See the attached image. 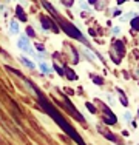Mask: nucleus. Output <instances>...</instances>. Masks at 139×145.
<instances>
[{
    "label": "nucleus",
    "mask_w": 139,
    "mask_h": 145,
    "mask_svg": "<svg viewBox=\"0 0 139 145\" xmlns=\"http://www.w3.org/2000/svg\"><path fill=\"white\" fill-rule=\"evenodd\" d=\"M113 14H114V16H119V14H121V9H114Z\"/></svg>",
    "instance_id": "23"
},
{
    "label": "nucleus",
    "mask_w": 139,
    "mask_h": 145,
    "mask_svg": "<svg viewBox=\"0 0 139 145\" xmlns=\"http://www.w3.org/2000/svg\"><path fill=\"white\" fill-rule=\"evenodd\" d=\"M57 19H59V17H57ZM59 25H60V26H62V29H64L65 33L68 34V36H71L73 39H77V40H82V42H85V39H83L82 33H81V31H79L77 28H74V26H73L70 22L59 19Z\"/></svg>",
    "instance_id": "2"
},
{
    "label": "nucleus",
    "mask_w": 139,
    "mask_h": 145,
    "mask_svg": "<svg viewBox=\"0 0 139 145\" xmlns=\"http://www.w3.org/2000/svg\"><path fill=\"white\" fill-rule=\"evenodd\" d=\"M90 3H94V2H97V0H88Z\"/></svg>",
    "instance_id": "27"
},
{
    "label": "nucleus",
    "mask_w": 139,
    "mask_h": 145,
    "mask_svg": "<svg viewBox=\"0 0 139 145\" xmlns=\"http://www.w3.org/2000/svg\"><path fill=\"white\" fill-rule=\"evenodd\" d=\"M93 80H94L96 85H100V84H102V79H100V77H93Z\"/></svg>",
    "instance_id": "20"
},
{
    "label": "nucleus",
    "mask_w": 139,
    "mask_h": 145,
    "mask_svg": "<svg viewBox=\"0 0 139 145\" xmlns=\"http://www.w3.org/2000/svg\"><path fill=\"white\" fill-rule=\"evenodd\" d=\"M119 96H121V103H122V105H124V106H127V105H128V101H127V99H125V96H124V93H122V91H121V89H119Z\"/></svg>",
    "instance_id": "10"
},
{
    "label": "nucleus",
    "mask_w": 139,
    "mask_h": 145,
    "mask_svg": "<svg viewBox=\"0 0 139 145\" xmlns=\"http://www.w3.org/2000/svg\"><path fill=\"white\" fill-rule=\"evenodd\" d=\"M45 108H47V111L50 113V116H51V117H53V119L56 120V123H57V125L60 127V128L64 130L65 133H67L68 136L71 137L73 140H74V142H77L79 145H85V142L82 140V137L79 136L77 133H76L73 127H70V125H68V122H67V120H64V119H62V116L59 114V113H56V110H54V108H51L50 105H47V103H45Z\"/></svg>",
    "instance_id": "1"
},
{
    "label": "nucleus",
    "mask_w": 139,
    "mask_h": 145,
    "mask_svg": "<svg viewBox=\"0 0 139 145\" xmlns=\"http://www.w3.org/2000/svg\"><path fill=\"white\" fill-rule=\"evenodd\" d=\"M125 2V0H117V3H124Z\"/></svg>",
    "instance_id": "28"
},
{
    "label": "nucleus",
    "mask_w": 139,
    "mask_h": 145,
    "mask_svg": "<svg viewBox=\"0 0 139 145\" xmlns=\"http://www.w3.org/2000/svg\"><path fill=\"white\" fill-rule=\"evenodd\" d=\"M17 46H19L20 50L23 51V53L30 54V56H33V54H34L33 48H31V43H30V39H28L26 36L19 37V40H17Z\"/></svg>",
    "instance_id": "3"
},
{
    "label": "nucleus",
    "mask_w": 139,
    "mask_h": 145,
    "mask_svg": "<svg viewBox=\"0 0 139 145\" xmlns=\"http://www.w3.org/2000/svg\"><path fill=\"white\" fill-rule=\"evenodd\" d=\"M65 71H67V76L70 79H71V80H74V79H77V76L76 74H73V71L71 70H68V68H65Z\"/></svg>",
    "instance_id": "12"
},
{
    "label": "nucleus",
    "mask_w": 139,
    "mask_h": 145,
    "mask_svg": "<svg viewBox=\"0 0 139 145\" xmlns=\"http://www.w3.org/2000/svg\"><path fill=\"white\" fill-rule=\"evenodd\" d=\"M62 3H64L65 6H71L73 3H74V0H62Z\"/></svg>",
    "instance_id": "17"
},
{
    "label": "nucleus",
    "mask_w": 139,
    "mask_h": 145,
    "mask_svg": "<svg viewBox=\"0 0 139 145\" xmlns=\"http://www.w3.org/2000/svg\"><path fill=\"white\" fill-rule=\"evenodd\" d=\"M81 6H82L83 9H88V6H87V3H81Z\"/></svg>",
    "instance_id": "26"
},
{
    "label": "nucleus",
    "mask_w": 139,
    "mask_h": 145,
    "mask_svg": "<svg viewBox=\"0 0 139 145\" xmlns=\"http://www.w3.org/2000/svg\"><path fill=\"white\" fill-rule=\"evenodd\" d=\"M134 16H138V14H134V12H130V14H125L122 17V20H127V19H131V17H134Z\"/></svg>",
    "instance_id": "18"
},
{
    "label": "nucleus",
    "mask_w": 139,
    "mask_h": 145,
    "mask_svg": "<svg viewBox=\"0 0 139 145\" xmlns=\"http://www.w3.org/2000/svg\"><path fill=\"white\" fill-rule=\"evenodd\" d=\"M43 6H45V8H47V9H48V11H50L53 16H56V17L59 16V14H57V11H56V8H54V6H51L48 2H43Z\"/></svg>",
    "instance_id": "8"
},
{
    "label": "nucleus",
    "mask_w": 139,
    "mask_h": 145,
    "mask_svg": "<svg viewBox=\"0 0 139 145\" xmlns=\"http://www.w3.org/2000/svg\"><path fill=\"white\" fill-rule=\"evenodd\" d=\"M9 28H11V33H19V22L17 20H11Z\"/></svg>",
    "instance_id": "9"
},
{
    "label": "nucleus",
    "mask_w": 139,
    "mask_h": 145,
    "mask_svg": "<svg viewBox=\"0 0 139 145\" xmlns=\"http://www.w3.org/2000/svg\"><path fill=\"white\" fill-rule=\"evenodd\" d=\"M17 14H19V17L22 20H26V17H25V14H23V11H22V8H20V6L17 8Z\"/></svg>",
    "instance_id": "15"
},
{
    "label": "nucleus",
    "mask_w": 139,
    "mask_h": 145,
    "mask_svg": "<svg viewBox=\"0 0 139 145\" xmlns=\"http://www.w3.org/2000/svg\"><path fill=\"white\" fill-rule=\"evenodd\" d=\"M85 106H87V108H88V111H90V113H93V114H94V113H96V108H94V105H93V103L87 102V103H85Z\"/></svg>",
    "instance_id": "11"
},
{
    "label": "nucleus",
    "mask_w": 139,
    "mask_h": 145,
    "mask_svg": "<svg viewBox=\"0 0 139 145\" xmlns=\"http://www.w3.org/2000/svg\"><path fill=\"white\" fill-rule=\"evenodd\" d=\"M39 68H40V71L43 72V74H50V72H51V68L48 67L45 62H40V63H39Z\"/></svg>",
    "instance_id": "7"
},
{
    "label": "nucleus",
    "mask_w": 139,
    "mask_h": 145,
    "mask_svg": "<svg viewBox=\"0 0 139 145\" xmlns=\"http://www.w3.org/2000/svg\"><path fill=\"white\" fill-rule=\"evenodd\" d=\"M107 101H108L110 105H113V103H114V99H113V96H111V94H107Z\"/></svg>",
    "instance_id": "19"
},
{
    "label": "nucleus",
    "mask_w": 139,
    "mask_h": 145,
    "mask_svg": "<svg viewBox=\"0 0 139 145\" xmlns=\"http://www.w3.org/2000/svg\"><path fill=\"white\" fill-rule=\"evenodd\" d=\"M131 26H133L134 29H139V17H138V19L131 20Z\"/></svg>",
    "instance_id": "13"
},
{
    "label": "nucleus",
    "mask_w": 139,
    "mask_h": 145,
    "mask_svg": "<svg viewBox=\"0 0 139 145\" xmlns=\"http://www.w3.org/2000/svg\"><path fill=\"white\" fill-rule=\"evenodd\" d=\"M102 113L105 114V117H104V122H105L107 125H114V123L117 122V117L114 116V113L111 111L107 105H104V103H102Z\"/></svg>",
    "instance_id": "4"
},
{
    "label": "nucleus",
    "mask_w": 139,
    "mask_h": 145,
    "mask_svg": "<svg viewBox=\"0 0 139 145\" xmlns=\"http://www.w3.org/2000/svg\"><path fill=\"white\" fill-rule=\"evenodd\" d=\"M119 31H121L119 28H113V33H114V34H119Z\"/></svg>",
    "instance_id": "25"
},
{
    "label": "nucleus",
    "mask_w": 139,
    "mask_h": 145,
    "mask_svg": "<svg viewBox=\"0 0 139 145\" xmlns=\"http://www.w3.org/2000/svg\"><path fill=\"white\" fill-rule=\"evenodd\" d=\"M20 62H22V63L25 65V67H28V68H30V70H33V68H36V65H34V63H33V62H31L28 57H20Z\"/></svg>",
    "instance_id": "6"
},
{
    "label": "nucleus",
    "mask_w": 139,
    "mask_h": 145,
    "mask_svg": "<svg viewBox=\"0 0 139 145\" xmlns=\"http://www.w3.org/2000/svg\"><path fill=\"white\" fill-rule=\"evenodd\" d=\"M65 103H67V106H68V110H70V113H71V114H73V116H74V117H76V119H77V120H79V122H82V123H83V122H85V119H83V116H82V114H81V113H79V111H76V108H74V106H73V105H71V102H70V101H68V99H65Z\"/></svg>",
    "instance_id": "5"
},
{
    "label": "nucleus",
    "mask_w": 139,
    "mask_h": 145,
    "mask_svg": "<svg viewBox=\"0 0 139 145\" xmlns=\"http://www.w3.org/2000/svg\"><path fill=\"white\" fill-rule=\"evenodd\" d=\"M85 56H87V57H90L91 60H94V56H93V54L90 53V51H85Z\"/></svg>",
    "instance_id": "21"
},
{
    "label": "nucleus",
    "mask_w": 139,
    "mask_h": 145,
    "mask_svg": "<svg viewBox=\"0 0 139 145\" xmlns=\"http://www.w3.org/2000/svg\"><path fill=\"white\" fill-rule=\"evenodd\" d=\"M122 117H124L125 122H130V120H131V114H130L128 111H127V113H124V116H122Z\"/></svg>",
    "instance_id": "16"
},
{
    "label": "nucleus",
    "mask_w": 139,
    "mask_h": 145,
    "mask_svg": "<svg viewBox=\"0 0 139 145\" xmlns=\"http://www.w3.org/2000/svg\"><path fill=\"white\" fill-rule=\"evenodd\" d=\"M42 22H43V28H50V20L47 19V17H42Z\"/></svg>",
    "instance_id": "14"
},
{
    "label": "nucleus",
    "mask_w": 139,
    "mask_h": 145,
    "mask_svg": "<svg viewBox=\"0 0 139 145\" xmlns=\"http://www.w3.org/2000/svg\"><path fill=\"white\" fill-rule=\"evenodd\" d=\"M28 34H30V36H34V31L31 28H28Z\"/></svg>",
    "instance_id": "24"
},
{
    "label": "nucleus",
    "mask_w": 139,
    "mask_h": 145,
    "mask_svg": "<svg viewBox=\"0 0 139 145\" xmlns=\"http://www.w3.org/2000/svg\"><path fill=\"white\" fill-rule=\"evenodd\" d=\"M136 2H139V0H136Z\"/></svg>",
    "instance_id": "29"
},
{
    "label": "nucleus",
    "mask_w": 139,
    "mask_h": 145,
    "mask_svg": "<svg viewBox=\"0 0 139 145\" xmlns=\"http://www.w3.org/2000/svg\"><path fill=\"white\" fill-rule=\"evenodd\" d=\"M36 48H37L39 51H43V50H45V48H43V45H40V43H37V45H36Z\"/></svg>",
    "instance_id": "22"
}]
</instances>
